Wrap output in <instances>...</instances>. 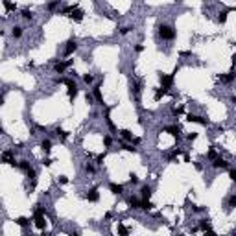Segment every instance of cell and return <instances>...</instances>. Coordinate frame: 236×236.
<instances>
[{
    "mask_svg": "<svg viewBox=\"0 0 236 236\" xmlns=\"http://www.w3.org/2000/svg\"><path fill=\"white\" fill-rule=\"evenodd\" d=\"M186 120H188V122L201 124V125H207V120H205V118H201V116H197V114H188V116H186Z\"/></svg>",
    "mask_w": 236,
    "mask_h": 236,
    "instance_id": "8fae6325",
    "label": "cell"
},
{
    "mask_svg": "<svg viewBox=\"0 0 236 236\" xmlns=\"http://www.w3.org/2000/svg\"><path fill=\"white\" fill-rule=\"evenodd\" d=\"M94 98L103 103V98H102V92H100V87H94Z\"/></svg>",
    "mask_w": 236,
    "mask_h": 236,
    "instance_id": "484cf974",
    "label": "cell"
},
{
    "mask_svg": "<svg viewBox=\"0 0 236 236\" xmlns=\"http://www.w3.org/2000/svg\"><path fill=\"white\" fill-rule=\"evenodd\" d=\"M15 221H17V225H20V227H26V225L30 223V220H28V218H24V216H20V218H17Z\"/></svg>",
    "mask_w": 236,
    "mask_h": 236,
    "instance_id": "603a6c76",
    "label": "cell"
},
{
    "mask_svg": "<svg viewBox=\"0 0 236 236\" xmlns=\"http://www.w3.org/2000/svg\"><path fill=\"white\" fill-rule=\"evenodd\" d=\"M41 148H42V151L48 153L50 149H52V142H50V140H42V142H41Z\"/></svg>",
    "mask_w": 236,
    "mask_h": 236,
    "instance_id": "44dd1931",
    "label": "cell"
},
{
    "mask_svg": "<svg viewBox=\"0 0 236 236\" xmlns=\"http://www.w3.org/2000/svg\"><path fill=\"white\" fill-rule=\"evenodd\" d=\"M17 168H20V170H22V171H28L31 166H30V163H28V160H20V163H19V166Z\"/></svg>",
    "mask_w": 236,
    "mask_h": 236,
    "instance_id": "7402d4cb",
    "label": "cell"
},
{
    "mask_svg": "<svg viewBox=\"0 0 236 236\" xmlns=\"http://www.w3.org/2000/svg\"><path fill=\"white\" fill-rule=\"evenodd\" d=\"M63 81H65V83H67V87H68V98L74 100V98L78 96V87H76V83H74L72 79H63Z\"/></svg>",
    "mask_w": 236,
    "mask_h": 236,
    "instance_id": "3957f363",
    "label": "cell"
},
{
    "mask_svg": "<svg viewBox=\"0 0 236 236\" xmlns=\"http://www.w3.org/2000/svg\"><path fill=\"white\" fill-rule=\"evenodd\" d=\"M236 207V196H231L229 197V209H234Z\"/></svg>",
    "mask_w": 236,
    "mask_h": 236,
    "instance_id": "f1b7e54d",
    "label": "cell"
},
{
    "mask_svg": "<svg viewBox=\"0 0 236 236\" xmlns=\"http://www.w3.org/2000/svg\"><path fill=\"white\" fill-rule=\"evenodd\" d=\"M140 209H142V210H151L153 205H151L149 201H140Z\"/></svg>",
    "mask_w": 236,
    "mask_h": 236,
    "instance_id": "d4e9b609",
    "label": "cell"
},
{
    "mask_svg": "<svg viewBox=\"0 0 236 236\" xmlns=\"http://www.w3.org/2000/svg\"><path fill=\"white\" fill-rule=\"evenodd\" d=\"M194 138H197V133H190L188 135V140H194Z\"/></svg>",
    "mask_w": 236,
    "mask_h": 236,
    "instance_id": "7bdbcfd3",
    "label": "cell"
},
{
    "mask_svg": "<svg viewBox=\"0 0 236 236\" xmlns=\"http://www.w3.org/2000/svg\"><path fill=\"white\" fill-rule=\"evenodd\" d=\"M59 183H61V185H67V183H68V179H67L65 175H61V177H59Z\"/></svg>",
    "mask_w": 236,
    "mask_h": 236,
    "instance_id": "ab89813d",
    "label": "cell"
},
{
    "mask_svg": "<svg viewBox=\"0 0 236 236\" xmlns=\"http://www.w3.org/2000/svg\"><path fill=\"white\" fill-rule=\"evenodd\" d=\"M229 177H231L232 181H236V170H231V171H229Z\"/></svg>",
    "mask_w": 236,
    "mask_h": 236,
    "instance_id": "b9f144b4",
    "label": "cell"
},
{
    "mask_svg": "<svg viewBox=\"0 0 236 236\" xmlns=\"http://www.w3.org/2000/svg\"><path fill=\"white\" fill-rule=\"evenodd\" d=\"M4 7L7 9V11H15V9H17V4H13V2H7V0H4Z\"/></svg>",
    "mask_w": 236,
    "mask_h": 236,
    "instance_id": "cb8c5ba5",
    "label": "cell"
},
{
    "mask_svg": "<svg viewBox=\"0 0 236 236\" xmlns=\"http://www.w3.org/2000/svg\"><path fill=\"white\" fill-rule=\"evenodd\" d=\"M22 17H24L26 20H30V19H31V11H30V9H24V11H22Z\"/></svg>",
    "mask_w": 236,
    "mask_h": 236,
    "instance_id": "d6a6232c",
    "label": "cell"
},
{
    "mask_svg": "<svg viewBox=\"0 0 236 236\" xmlns=\"http://www.w3.org/2000/svg\"><path fill=\"white\" fill-rule=\"evenodd\" d=\"M85 199H89V201H92V203H96L100 199V194H98V190L96 188H92V190H89L87 194H85Z\"/></svg>",
    "mask_w": 236,
    "mask_h": 236,
    "instance_id": "52a82bcc",
    "label": "cell"
},
{
    "mask_svg": "<svg viewBox=\"0 0 236 236\" xmlns=\"http://www.w3.org/2000/svg\"><path fill=\"white\" fill-rule=\"evenodd\" d=\"M203 232H205V236H218V234H216V232H214V231H212L210 227H209L207 231H203Z\"/></svg>",
    "mask_w": 236,
    "mask_h": 236,
    "instance_id": "836d02e7",
    "label": "cell"
},
{
    "mask_svg": "<svg viewBox=\"0 0 236 236\" xmlns=\"http://www.w3.org/2000/svg\"><path fill=\"white\" fill-rule=\"evenodd\" d=\"M129 181H131L133 185H137V183H138V177H137L135 174H131V175H129Z\"/></svg>",
    "mask_w": 236,
    "mask_h": 236,
    "instance_id": "e575fe53",
    "label": "cell"
},
{
    "mask_svg": "<svg viewBox=\"0 0 236 236\" xmlns=\"http://www.w3.org/2000/svg\"><path fill=\"white\" fill-rule=\"evenodd\" d=\"M72 20H76V22H81L83 20V11L79 7H76V6H72V9H70V15H68Z\"/></svg>",
    "mask_w": 236,
    "mask_h": 236,
    "instance_id": "277c9868",
    "label": "cell"
},
{
    "mask_svg": "<svg viewBox=\"0 0 236 236\" xmlns=\"http://www.w3.org/2000/svg\"><path fill=\"white\" fill-rule=\"evenodd\" d=\"M4 105V96H0V107Z\"/></svg>",
    "mask_w": 236,
    "mask_h": 236,
    "instance_id": "f6af8a7d",
    "label": "cell"
},
{
    "mask_svg": "<svg viewBox=\"0 0 236 236\" xmlns=\"http://www.w3.org/2000/svg\"><path fill=\"white\" fill-rule=\"evenodd\" d=\"M83 79H85V83H92V79H94V78L91 76V74H87V76H85Z\"/></svg>",
    "mask_w": 236,
    "mask_h": 236,
    "instance_id": "74e56055",
    "label": "cell"
},
{
    "mask_svg": "<svg viewBox=\"0 0 236 236\" xmlns=\"http://www.w3.org/2000/svg\"><path fill=\"white\" fill-rule=\"evenodd\" d=\"M57 6H59V2H50V4H48V9H56Z\"/></svg>",
    "mask_w": 236,
    "mask_h": 236,
    "instance_id": "60d3db41",
    "label": "cell"
},
{
    "mask_svg": "<svg viewBox=\"0 0 236 236\" xmlns=\"http://www.w3.org/2000/svg\"><path fill=\"white\" fill-rule=\"evenodd\" d=\"M124 149H125V151H131V153L137 151V148H133V146H129V144H124Z\"/></svg>",
    "mask_w": 236,
    "mask_h": 236,
    "instance_id": "1f68e13d",
    "label": "cell"
},
{
    "mask_svg": "<svg viewBox=\"0 0 236 236\" xmlns=\"http://www.w3.org/2000/svg\"><path fill=\"white\" fill-rule=\"evenodd\" d=\"M229 11H231V9H227V11L220 13V17H218V20H220V22H225V20H227V15H229Z\"/></svg>",
    "mask_w": 236,
    "mask_h": 236,
    "instance_id": "83f0119b",
    "label": "cell"
},
{
    "mask_svg": "<svg viewBox=\"0 0 236 236\" xmlns=\"http://www.w3.org/2000/svg\"><path fill=\"white\" fill-rule=\"evenodd\" d=\"M56 133H57V135H61V138H67V137H68V133H67V131H63L61 127H57V129H56Z\"/></svg>",
    "mask_w": 236,
    "mask_h": 236,
    "instance_id": "f546056e",
    "label": "cell"
},
{
    "mask_svg": "<svg viewBox=\"0 0 236 236\" xmlns=\"http://www.w3.org/2000/svg\"><path fill=\"white\" fill-rule=\"evenodd\" d=\"M218 79H220V81H223V83H231V81L234 79V74H232V70H231L229 74H220Z\"/></svg>",
    "mask_w": 236,
    "mask_h": 236,
    "instance_id": "9a60e30c",
    "label": "cell"
},
{
    "mask_svg": "<svg viewBox=\"0 0 236 236\" xmlns=\"http://www.w3.org/2000/svg\"><path fill=\"white\" fill-rule=\"evenodd\" d=\"M140 89H142L140 81H138L137 78H131V92H135V94L138 96V94H140Z\"/></svg>",
    "mask_w": 236,
    "mask_h": 236,
    "instance_id": "30bf717a",
    "label": "cell"
},
{
    "mask_svg": "<svg viewBox=\"0 0 236 236\" xmlns=\"http://www.w3.org/2000/svg\"><path fill=\"white\" fill-rule=\"evenodd\" d=\"M160 83H163V89H170L171 87V83H174V74H171V76H166V74H160Z\"/></svg>",
    "mask_w": 236,
    "mask_h": 236,
    "instance_id": "5b68a950",
    "label": "cell"
},
{
    "mask_svg": "<svg viewBox=\"0 0 236 236\" xmlns=\"http://www.w3.org/2000/svg\"><path fill=\"white\" fill-rule=\"evenodd\" d=\"M111 192H113V194H122V192H124V186L122 185H116V183H111Z\"/></svg>",
    "mask_w": 236,
    "mask_h": 236,
    "instance_id": "e0dca14e",
    "label": "cell"
},
{
    "mask_svg": "<svg viewBox=\"0 0 236 236\" xmlns=\"http://www.w3.org/2000/svg\"><path fill=\"white\" fill-rule=\"evenodd\" d=\"M85 170H87L89 174H92V171H94V166H92V164H85Z\"/></svg>",
    "mask_w": 236,
    "mask_h": 236,
    "instance_id": "f35d334b",
    "label": "cell"
},
{
    "mask_svg": "<svg viewBox=\"0 0 236 236\" xmlns=\"http://www.w3.org/2000/svg\"><path fill=\"white\" fill-rule=\"evenodd\" d=\"M164 131H168V133H170L171 137H175V138H177V140H179V137H181L179 133H181V129H179V127H177V125H168V127H166V129H164Z\"/></svg>",
    "mask_w": 236,
    "mask_h": 236,
    "instance_id": "5bb4252c",
    "label": "cell"
},
{
    "mask_svg": "<svg viewBox=\"0 0 236 236\" xmlns=\"http://www.w3.org/2000/svg\"><path fill=\"white\" fill-rule=\"evenodd\" d=\"M209 159H210V160L216 159V149H210V151H209Z\"/></svg>",
    "mask_w": 236,
    "mask_h": 236,
    "instance_id": "d590c367",
    "label": "cell"
},
{
    "mask_svg": "<svg viewBox=\"0 0 236 236\" xmlns=\"http://www.w3.org/2000/svg\"><path fill=\"white\" fill-rule=\"evenodd\" d=\"M33 221H35V227L37 229H45V212H42V209H35V216H33Z\"/></svg>",
    "mask_w": 236,
    "mask_h": 236,
    "instance_id": "7a4b0ae2",
    "label": "cell"
},
{
    "mask_svg": "<svg viewBox=\"0 0 236 236\" xmlns=\"http://www.w3.org/2000/svg\"><path fill=\"white\" fill-rule=\"evenodd\" d=\"M127 203H129L133 209H140V199H137V197H133V196L127 199Z\"/></svg>",
    "mask_w": 236,
    "mask_h": 236,
    "instance_id": "d6986e66",
    "label": "cell"
},
{
    "mask_svg": "<svg viewBox=\"0 0 236 236\" xmlns=\"http://www.w3.org/2000/svg\"><path fill=\"white\" fill-rule=\"evenodd\" d=\"M135 50H137V52H142V50H144V46H142V45H137V48H135Z\"/></svg>",
    "mask_w": 236,
    "mask_h": 236,
    "instance_id": "ee69618b",
    "label": "cell"
},
{
    "mask_svg": "<svg viewBox=\"0 0 236 236\" xmlns=\"http://www.w3.org/2000/svg\"><path fill=\"white\" fill-rule=\"evenodd\" d=\"M72 65V61H65V63H56V72H59V74H63L68 67Z\"/></svg>",
    "mask_w": 236,
    "mask_h": 236,
    "instance_id": "4fadbf2b",
    "label": "cell"
},
{
    "mask_svg": "<svg viewBox=\"0 0 236 236\" xmlns=\"http://www.w3.org/2000/svg\"><path fill=\"white\" fill-rule=\"evenodd\" d=\"M11 33H13V37H20V35H22V28H19V26H15V28H13V31H11Z\"/></svg>",
    "mask_w": 236,
    "mask_h": 236,
    "instance_id": "4316f807",
    "label": "cell"
},
{
    "mask_svg": "<svg viewBox=\"0 0 236 236\" xmlns=\"http://www.w3.org/2000/svg\"><path fill=\"white\" fill-rule=\"evenodd\" d=\"M70 236H79V234H78V232H72V234H70Z\"/></svg>",
    "mask_w": 236,
    "mask_h": 236,
    "instance_id": "7dc6e473",
    "label": "cell"
},
{
    "mask_svg": "<svg viewBox=\"0 0 236 236\" xmlns=\"http://www.w3.org/2000/svg\"><path fill=\"white\" fill-rule=\"evenodd\" d=\"M183 111H185V109H183V105H179V107H174V109H171V113H174V114H181Z\"/></svg>",
    "mask_w": 236,
    "mask_h": 236,
    "instance_id": "4dcf8cb0",
    "label": "cell"
},
{
    "mask_svg": "<svg viewBox=\"0 0 236 236\" xmlns=\"http://www.w3.org/2000/svg\"><path fill=\"white\" fill-rule=\"evenodd\" d=\"M212 166L214 168H227L229 166V163H227V160H225V159H221V157H216V159H214V163H212Z\"/></svg>",
    "mask_w": 236,
    "mask_h": 236,
    "instance_id": "7c38bea8",
    "label": "cell"
},
{
    "mask_svg": "<svg viewBox=\"0 0 236 236\" xmlns=\"http://www.w3.org/2000/svg\"><path fill=\"white\" fill-rule=\"evenodd\" d=\"M168 94V91L166 89H155V100L159 102L160 98H163V96H166Z\"/></svg>",
    "mask_w": 236,
    "mask_h": 236,
    "instance_id": "ffe728a7",
    "label": "cell"
},
{
    "mask_svg": "<svg viewBox=\"0 0 236 236\" xmlns=\"http://www.w3.org/2000/svg\"><path fill=\"white\" fill-rule=\"evenodd\" d=\"M118 234H120V236H127V234H129V229H127L122 221H118Z\"/></svg>",
    "mask_w": 236,
    "mask_h": 236,
    "instance_id": "2e32d148",
    "label": "cell"
},
{
    "mask_svg": "<svg viewBox=\"0 0 236 236\" xmlns=\"http://www.w3.org/2000/svg\"><path fill=\"white\" fill-rule=\"evenodd\" d=\"M120 135H122V138H124V140H129V142H135V144H138V138H133V133H131L129 129H122V131H120Z\"/></svg>",
    "mask_w": 236,
    "mask_h": 236,
    "instance_id": "ba28073f",
    "label": "cell"
},
{
    "mask_svg": "<svg viewBox=\"0 0 236 236\" xmlns=\"http://www.w3.org/2000/svg\"><path fill=\"white\" fill-rule=\"evenodd\" d=\"M111 142H113L111 137H105V138H103V144H105V146H111Z\"/></svg>",
    "mask_w": 236,
    "mask_h": 236,
    "instance_id": "8d00e7d4",
    "label": "cell"
},
{
    "mask_svg": "<svg viewBox=\"0 0 236 236\" xmlns=\"http://www.w3.org/2000/svg\"><path fill=\"white\" fill-rule=\"evenodd\" d=\"M2 163H6V164H15V159H13V151H4L2 153Z\"/></svg>",
    "mask_w": 236,
    "mask_h": 236,
    "instance_id": "9c48e42d",
    "label": "cell"
},
{
    "mask_svg": "<svg viewBox=\"0 0 236 236\" xmlns=\"http://www.w3.org/2000/svg\"><path fill=\"white\" fill-rule=\"evenodd\" d=\"M2 133H4V127H2V125H0V135H2Z\"/></svg>",
    "mask_w": 236,
    "mask_h": 236,
    "instance_id": "bcb514c9",
    "label": "cell"
},
{
    "mask_svg": "<svg viewBox=\"0 0 236 236\" xmlns=\"http://www.w3.org/2000/svg\"><path fill=\"white\" fill-rule=\"evenodd\" d=\"M159 35L163 37V39H166V41H171L175 37V30L171 28V26H168V24H160L159 26Z\"/></svg>",
    "mask_w": 236,
    "mask_h": 236,
    "instance_id": "6da1fadb",
    "label": "cell"
},
{
    "mask_svg": "<svg viewBox=\"0 0 236 236\" xmlns=\"http://www.w3.org/2000/svg\"><path fill=\"white\" fill-rule=\"evenodd\" d=\"M76 50H78V42L74 41V39L67 41V46H65V56H70V53H74Z\"/></svg>",
    "mask_w": 236,
    "mask_h": 236,
    "instance_id": "8992f818",
    "label": "cell"
},
{
    "mask_svg": "<svg viewBox=\"0 0 236 236\" xmlns=\"http://www.w3.org/2000/svg\"><path fill=\"white\" fill-rule=\"evenodd\" d=\"M142 197L144 201H149V197H151V188L149 186H142Z\"/></svg>",
    "mask_w": 236,
    "mask_h": 236,
    "instance_id": "ac0fdd59",
    "label": "cell"
}]
</instances>
